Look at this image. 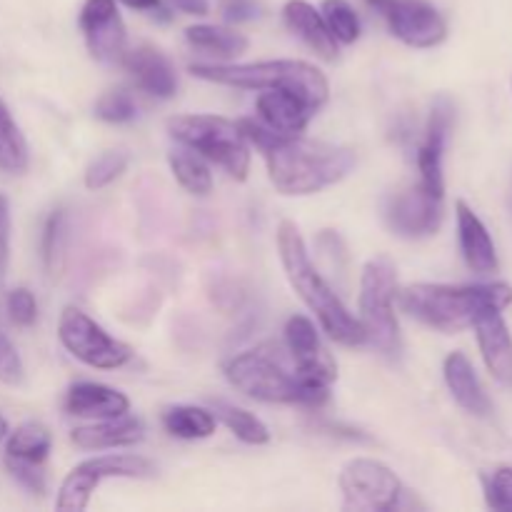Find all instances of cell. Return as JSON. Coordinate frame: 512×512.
Segmentation results:
<instances>
[{"label": "cell", "instance_id": "obj_1", "mask_svg": "<svg viewBox=\"0 0 512 512\" xmlns=\"http://www.w3.org/2000/svg\"><path fill=\"white\" fill-rule=\"evenodd\" d=\"M395 300L410 318L443 333H460L465 328H473L480 315L493 313V310L503 313L512 305V288L508 283H415L398 290Z\"/></svg>", "mask_w": 512, "mask_h": 512}, {"label": "cell", "instance_id": "obj_2", "mask_svg": "<svg viewBox=\"0 0 512 512\" xmlns=\"http://www.w3.org/2000/svg\"><path fill=\"white\" fill-rule=\"evenodd\" d=\"M270 183L283 195H310L348 178L355 153L345 145L283 135L263 150Z\"/></svg>", "mask_w": 512, "mask_h": 512}, {"label": "cell", "instance_id": "obj_3", "mask_svg": "<svg viewBox=\"0 0 512 512\" xmlns=\"http://www.w3.org/2000/svg\"><path fill=\"white\" fill-rule=\"evenodd\" d=\"M278 248L290 285L303 298L310 313H315L325 333L340 345H350V348L363 345L365 335L363 328H360V320L348 313L343 300L333 293V288L325 283L320 270L313 265L298 225L290 223V220H283L278 225Z\"/></svg>", "mask_w": 512, "mask_h": 512}, {"label": "cell", "instance_id": "obj_4", "mask_svg": "<svg viewBox=\"0 0 512 512\" xmlns=\"http://www.w3.org/2000/svg\"><path fill=\"white\" fill-rule=\"evenodd\" d=\"M225 375L230 385L260 403L323 405L328 400V385L300 378L298 368L285 363V350L278 343L235 355L225 365Z\"/></svg>", "mask_w": 512, "mask_h": 512}, {"label": "cell", "instance_id": "obj_5", "mask_svg": "<svg viewBox=\"0 0 512 512\" xmlns=\"http://www.w3.org/2000/svg\"><path fill=\"white\" fill-rule=\"evenodd\" d=\"M190 73L195 78L220 85H233V88L295 90L315 110L325 105L330 93L328 78L315 65L303 63V60H265V63L245 65H190Z\"/></svg>", "mask_w": 512, "mask_h": 512}, {"label": "cell", "instance_id": "obj_6", "mask_svg": "<svg viewBox=\"0 0 512 512\" xmlns=\"http://www.w3.org/2000/svg\"><path fill=\"white\" fill-rule=\"evenodd\" d=\"M168 130L178 143L220 165L230 178H248L250 148L238 123L220 115H175L168 120Z\"/></svg>", "mask_w": 512, "mask_h": 512}, {"label": "cell", "instance_id": "obj_7", "mask_svg": "<svg viewBox=\"0 0 512 512\" xmlns=\"http://www.w3.org/2000/svg\"><path fill=\"white\" fill-rule=\"evenodd\" d=\"M395 295H398V275L390 258H373L360 278V328L365 343L373 345L383 355H395L403 348L400 325L395 318Z\"/></svg>", "mask_w": 512, "mask_h": 512}, {"label": "cell", "instance_id": "obj_8", "mask_svg": "<svg viewBox=\"0 0 512 512\" xmlns=\"http://www.w3.org/2000/svg\"><path fill=\"white\" fill-rule=\"evenodd\" d=\"M343 510L350 512H388L403 498V485L388 465L370 458H355L340 470Z\"/></svg>", "mask_w": 512, "mask_h": 512}, {"label": "cell", "instance_id": "obj_9", "mask_svg": "<svg viewBox=\"0 0 512 512\" xmlns=\"http://www.w3.org/2000/svg\"><path fill=\"white\" fill-rule=\"evenodd\" d=\"M58 338L73 358L95 370L123 368L133 358V350L128 345L110 338L93 318H88L78 308H65L60 313Z\"/></svg>", "mask_w": 512, "mask_h": 512}, {"label": "cell", "instance_id": "obj_10", "mask_svg": "<svg viewBox=\"0 0 512 512\" xmlns=\"http://www.w3.org/2000/svg\"><path fill=\"white\" fill-rule=\"evenodd\" d=\"M388 23L390 33L410 48H435L448 35L440 10L428 0H365Z\"/></svg>", "mask_w": 512, "mask_h": 512}, {"label": "cell", "instance_id": "obj_11", "mask_svg": "<svg viewBox=\"0 0 512 512\" xmlns=\"http://www.w3.org/2000/svg\"><path fill=\"white\" fill-rule=\"evenodd\" d=\"M385 218L403 238H428L443 223V198L418 183L390 198Z\"/></svg>", "mask_w": 512, "mask_h": 512}, {"label": "cell", "instance_id": "obj_12", "mask_svg": "<svg viewBox=\"0 0 512 512\" xmlns=\"http://www.w3.org/2000/svg\"><path fill=\"white\" fill-rule=\"evenodd\" d=\"M80 30L90 55L103 63H120L125 55V23L115 0H85L80 10Z\"/></svg>", "mask_w": 512, "mask_h": 512}, {"label": "cell", "instance_id": "obj_13", "mask_svg": "<svg viewBox=\"0 0 512 512\" xmlns=\"http://www.w3.org/2000/svg\"><path fill=\"white\" fill-rule=\"evenodd\" d=\"M285 343H288V353L298 368L300 378L325 385L338 378V365L330 358L325 345L320 343V335L310 318L293 315L285 325Z\"/></svg>", "mask_w": 512, "mask_h": 512}, {"label": "cell", "instance_id": "obj_14", "mask_svg": "<svg viewBox=\"0 0 512 512\" xmlns=\"http://www.w3.org/2000/svg\"><path fill=\"white\" fill-rule=\"evenodd\" d=\"M455 110L448 98H440L430 113L428 128H425L423 143L418 148V170L420 185L430 190L433 195L443 198L445 195V178H443V155L448 145L450 128H453Z\"/></svg>", "mask_w": 512, "mask_h": 512}, {"label": "cell", "instance_id": "obj_15", "mask_svg": "<svg viewBox=\"0 0 512 512\" xmlns=\"http://www.w3.org/2000/svg\"><path fill=\"white\" fill-rule=\"evenodd\" d=\"M258 113L268 128H273L280 135H298L308 128L310 118L315 115V108L288 88L263 90L258 98Z\"/></svg>", "mask_w": 512, "mask_h": 512}, {"label": "cell", "instance_id": "obj_16", "mask_svg": "<svg viewBox=\"0 0 512 512\" xmlns=\"http://www.w3.org/2000/svg\"><path fill=\"white\" fill-rule=\"evenodd\" d=\"M455 215H458L460 250H463V258L468 263V268L478 275L498 273V250H495V243L483 220L475 215V210L465 200L455 203Z\"/></svg>", "mask_w": 512, "mask_h": 512}, {"label": "cell", "instance_id": "obj_17", "mask_svg": "<svg viewBox=\"0 0 512 512\" xmlns=\"http://www.w3.org/2000/svg\"><path fill=\"white\" fill-rule=\"evenodd\" d=\"M473 328L490 375L505 388H512V335L503 313L493 310L480 315Z\"/></svg>", "mask_w": 512, "mask_h": 512}, {"label": "cell", "instance_id": "obj_18", "mask_svg": "<svg viewBox=\"0 0 512 512\" xmlns=\"http://www.w3.org/2000/svg\"><path fill=\"white\" fill-rule=\"evenodd\" d=\"M120 63L128 68L135 83L145 90V93L155 95V98H170L178 88V78L170 65V60L160 53L153 45H140V48L125 50Z\"/></svg>", "mask_w": 512, "mask_h": 512}, {"label": "cell", "instance_id": "obj_19", "mask_svg": "<svg viewBox=\"0 0 512 512\" xmlns=\"http://www.w3.org/2000/svg\"><path fill=\"white\" fill-rule=\"evenodd\" d=\"M283 18L285 25H288L310 50H315L320 58H338V40L330 33L323 13L315 10L308 0H288L283 8Z\"/></svg>", "mask_w": 512, "mask_h": 512}, {"label": "cell", "instance_id": "obj_20", "mask_svg": "<svg viewBox=\"0 0 512 512\" xmlns=\"http://www.w3.org/2000/svg\"><path fill=\"white\" fill-rule=\"evenodd\" d=\"M65 410L78 418L108 420L120 418L130 410V400L120 390L100 383H75L65 398Z\"/></svg>", "mask_w": 512, "mask_h": 512}, {"label": "cell", "instance_id": "obj_21", "mask_svg": "<svg viewBox=\"0 0 512 512\" xmlns=\"http://www.w3.org/2000/svg\"><path fill=\"white\" fill-rule=\"evenodd\" d=\"M443 373L445 383H448L450 393H453L455 403H458L460 408L468 410L470 415H478V418H488V415L493 413V403H490V398L485 395L473 363H470L463 353H450L448 358H445Z\"/></svg>", "mask_w": 512, "mask_h": 512}, {"label": "cell", "instance_id": "obj_22", "mask_svg": "<svg viewBox=\"0 0 512 512\" xmlns=\"http://www.w3.org/2000/svg\"><path fill=\"white\" fill-rule=\"evenodd\" d=\"M143 423L138 418H130L128 413L120 418L100 420V423L75 428L70 440L83 450H110V448H128L143 440Z\"/></svg>", "mask_w": 512, "mask_h": 512}, {"label": "cell", "instance_id": "obj_23", "mask_svg": "<svg viewBox=\"0 0 512 512\" xmlns=\"http://www.w3.org/2000/svg\"><path fill=\"white\" fill-rule=\"evenodd\" d=\"M163 425L170 435L183 440H203L215 433V415L195 405H175L163 415Z\"/></svg>", "mask_w": 512, "mask_h": 512}, {"label": "cell", "instance_id": "obj_24", "mask_svg": "<svg viewBox=\"0 0 512 512\" xmlns=\"http://www.w3.org/2000/svg\"><path fill=\"white\" fill-rule=\"evenodd\" d=\"M185 38L195 48L223 55V58H238L248 50V38L243 33L223 28V25H193L185 30Z\"/></svg>", "mask_w": 512, "mask_h": 512}, {"label": "cell", "instance_id": "obj_25", "mask_svg": "<svg viewBox=\"0 0 512 512\" xmlns=\"http://www.w3.org/2000/svg\"><path fill=\"white\" fill-rule=\"evenodd\" d=\"M50 438L48 428L40 423H23L20 428H15V433H8V445H5V453L8 458L25 460V463L40 465L50 453Z\"/></svg>", "mask_w": 512, "mask_h": 512}, {"label": "cell", "instance_id": "obj_26", "mask_svg": "<svg viewBox=\"0 0 512 512\" xmlns=\"http://www.w3.org/2000/svg\"><path fill=\"white\" fill-rule=\"evenodd\" d=\"M85 468L98 480L108 478H130L145 480L155 478V465L140 455H100V458L85 460Z\"/></svg>", "mask_w": 512, "mask_h": 512}, {"label": "cell", "instance_id": "obj_27", "mask_svg": "<svg viewBox=\"0 0 512 512\" xmlns=\"http://www.w3.org/2000/svg\"><path fill=\"white\" fill-rule=\"evenodd\" d=\"M213 415L230 430V433H235V438L243 440V443L265 445L270 440V433L268 428H265L263 420L255 418L248 410L235 408V405L223 403V400H215Z\"/></svg>", "mask_w": 512, "mask_h": 512}, {"label": "cell", "instance_id": "obj_28", "mask_svg": "<svg viewBox=\"0 0 512 512\" xmlns=\"http://www.w3.org/2000/svg\"><path fill=\"white\" fill-rule=\"evenodd\" d=\"M28 168V145L23 133L15 125L8 105L0 100V170L5 173H23Z\"/></svg>", "mask_w": 512, "mask_h": 512}, {"label": "cell", "instance_id": "obj_29", "mask_svg": "<svg viewBox=\"0 0 512 512\" xmlns=\"http://www.w3.org/2000/svg\"><path fill=\"white\" fill-rule=\"evenodd\" d=\"M170 170L188 193L208 195L213 190V175L205 165V158H200L193 150H178L170 155Z\"/></svg>", "mask_w": 512, "mask_h": 512}, {"label": "cell", "instance_id": "obj_30", "mask_svg": "<svg viewBox=\"0 0 512 512\" xmlns=\"http://www.w3.org/2000/svg\"><path fill=\"white\" fill-rule=\"evenodd\" d=\"M323 18L338 43H355L360 38V20L348 0H323Z\"/></svg>", "mask_w": 512, "mask_h": 512}, {"label": "cell", "instance_id": "obj_31", "mask_svg": "<svg viewBox=\"0 0 512 512\" xmlns=\"http://www.w3.org/2000/svg\"><path fill=\"white\" fill-rule=\"evenodd\" d=\"M128 163L130 158L125 150H108V153H103L88 165V170H85V185L90 190L105 188V185H110L125 173Z\"/></svg>", "mask_w": 512, "mask_h": 512}, {"label": "cell", "instance_id": "obj_32", "mask_svg": "<svg viewBox=\"0 0 512 512\" xmlns=\"http://www.w3.org/2000/svg\"><path fill=\"white\" fill-rule=\"evenodd\" d=\"M63 248H65V213L63 210H53L43 230V260L48 273H55V270L60 268Z\"/></svg>", "mask_w": 512, "mask_h": 512}, {"label": "cell", "instance_id": "obj_33", "mask_svg": "<svg viewBox=\"0 0 512 512\" xmlns=\"http://www.w3.org/2000/svg\"><path fill=\"white\" fill-rule=\"evenodd\" d=\"M135 113H138V105L128 90H110L95 105V115L105 123H128L135 118Z\"/></svg>", "mask_w": 512, "mask_h": 512}, {"label": "cell", "instance_id": "obj_34", "mask_svg": "<svg viewBox=\"0 0 512 512\" xmlns=\"http://www.w3.org/2000/svg\"><path fill=\"white\" fill-rule=\"evenodd\" d=\"M485 498L493 510L512 512V468H498L485 480Z\"/></svg>", "mask_w": 512, "mask_h": 512}, {"label": "cell", "instance_id": "obj_35", "mask_svg": "<svg viewBox=\"0 0 512 512\" xmlns=\"http://www.w3.org/2000/svg\"><path fill=\"white\" fill-rule=\"evenodd\" d=\"M8 315L18 328H30L38 318V303L28 288H15L8 293Z\"/></svg>", "mask_w": 512, "mask_h": 512}, {"label": "cell", "instance_id": "obj_36", "mask_svg": "<svg viewBox=\"0 0 512 512\" xmlns=\"http://www.w3.org/2000/svg\"><path fill=\"white\" fill-rule=\"evenodd\" d=\"M25 378L23 360H20L18 350L10 343L8 335L0 333V383L5 385H20Z\"/></svg>", "mask_w": 512, "mask_h": 512}, {"label": "cell", "instance_id": "obj_37", "mask_svg": "<svg viewBox=\"0 0 512 512\" xmlns=\"http://www.w3.org/2000/svg\"><path fill=\"white\" fill-rule=\"evenodd\" d=\"M5 465H8L10 475H13L15 483H18L20 488H25L33 495L45 493V475L40 473V465L25 463V460L15 458H5Z\"/></svg>", "mask_w": 512, "mask_h": 512}, {"label": "cell", "instance_id": "obj_38", "mask_svg": "<svg viewBox=\"0 0 512 512\" xmlns=\"http://www.w3.org/2000/svg\"><path fill=\"white\" fill-rule=\"evenodd\" d=\"M10 258V200L0 195V285L5 280Z\"/></svg>", "mask_w": 512, "mask_h": 512}, {"label": "cell", "instance_id": "obj_39", "mask_svg": "<svg viewBox=\"0 0 512 512\" xmlns=\"http://www.w3.org/2000/svg\"><path fill=\"white\" fill-rule=\"evenodd\" d=\"M255 13H258V8L253 3H248V0H233L228 5V20H248Z\"/></svg>", "mask_w": 512, "mask_h": 512}, {"label": "cell", "instance_id": "obj_40", "mask_svg": "<svg viewBox=\"0 0 512 512\" xmlns=\"http://www.w3.org/2000/svg\"><path fill=\"white\" fill-rule=\"evenodd\" d=\"M170 3L188 15H208L210 10L208 0H170Z\"/></svg>", "mask_w": 512, "mask_h": 512}, {"label": "cell", "instance_id": "obj_41", "mask_svg": "<svg viewBox=\"0 0 512 512\" xmlns=\"http://www.w3.org/2000/svg\"><path fill=\"white\" fill-rule=\"evenodd\" d=\"M133 10H160V0H120Z\"/></svg>", "mask_w": 512, "mask_h": 512}, {"label": "cell", "instance_id": "obj_42", "mask_svg": "<svg viewBox=\"0 0 512 512\" xmlns=\"http://www.w3.org/2000/svg\"><path fill=\"white\" fill-rule=\"evenodd\" d=\"M8 433H10V430H8V420H5L3 415H0V443H3V440L8 438Z\"/></svg>", "mask_w": 512, "mask_h": 512}]
</instances>
